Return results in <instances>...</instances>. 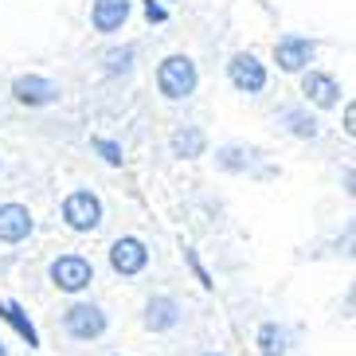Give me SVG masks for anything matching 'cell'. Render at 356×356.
Here are the masks:
<instances>
[{"instance_id": "obj_1", "label": "cell", "mask_w": 356, "mask_h": 356, "mask_svg": "<svg viewBox=\"0 0 356 356\" xmlns=\"http://www.w3.org/2000/svg\"><path fill=\"white\" fill-rule=\"evenodd\" d=\"M157 86L165 98H188L196 90V63H192L188 55H168L165 63L157 71Z\"/></svg>"}, {"instance_id": "obj_2", "label": "cell", "mask_w": 356, "mask_h": 356, "mask_svg": "<svg viewBox=\"0 0 356 356\" xmlns=\"http://www.w3.org/2000/svg\"><path fill=\"white\" fill-rule=\"evenodd\" d=\"M51 282L67 293H79L83 286L95 282V266H90L83 254H63V259L51 262Z\"/></svg>"}, {"instance_id": "obj_3", "label": "cell", "mask_w": 356, "mask_h": 356, "mask_svg": "<svg viewBox=\"0 0 356 356\" xmlns=\"http://www.w3.org/2000/svg\"><path fill=\"white\" fill-rule=\"evenodd\" d=\"M63 220L74 231H95L102 223V204H98L95 192H71L63 204Z\"/></svg>"}, {"instance_id": "obj_4", "label": "cell", "mask_w": 356, "mask_h": 356, "mask_svg": "<svg viewBox=\"0 0 356 356\" xmlns=\"http://www.w3.org/2000/svg\"><path fill=\"white\" fill-rule=\"evenodd\" d=\"M149 262V251L141 239H118L114 247H110V266H114L122 278H134V274L145 270Z\"/></svg>"}, {"instance_id": "obj_5", "label": "cell", "mask_w": 356, "mask_h": 356, "mask_svg": "<svg viewBox=\"0 0 356 356\" xmlns=\"http://www.w3.org/2000/svg\"><path fill=\"white\" fill-rule=\"evenodd\" d=\"M67 333L79 337V341H95L106 333V317L98 305H71L67 309Z\"/></svg>"}, {"instance_id": "obj_6", "label": "cell", "mask_w": 356, "mask_h": 356, "mask_svg": "<svg viewBox=\"0 0 356 356\" xmlns=\"http://www.w3.org/2000/svg\"><path fill=\"white\" fill-rule=\"evenodd\" d=\"M314 55H317V43L314 40H302V35H286V40L274 47V59H278L282 71H302Z\"/></svg>"}, {"instance_id": "obj_7", "label": "cell", "mask_w": 356, "mask_h": 356, "mask_svg": "<svg viewBox=\"0 0 356 356\" xmlns=\"http://www.w3.org/2000/svg\"><path fill=\"white\" fill-rule=\"evenodd\" d=\"M227 74H231V83L239 86V90H247V95H259L262 86H266V71H262V63L254 55H235Z\"/></svg>"}, {"instance_id": "obj_8", "label": "cell", "mask_w": 356, "mask_h": 356, "mask_svg": "<svg viewBox=\"0 0 356 356\" xmlns=\"http://www.w3.org/2000/svg\"><path fill=\"white\" fill-rule=\"evenodd\" d=\"M12 95L20 98L24 106H47V102L59 98V86H55L51 79H40V74H24V79L12 83Z\"/></svg>"}, {"instance_id": "obj_9", "label": "cell", "mask_w": 356, "mask_h": 356, "mask_svg": "<svg viewBox=\"0 0 356 356\" xmlns=\"http://www.w3.org/2000/svg\"><path fill=\"white\" fill-rule=\"evenodd\" d=\"M32 235V211L24 204H4L0 208V243H20Z\"/></svg>"}, {"instance_id": "obj_10", "label": "cell", "mask_w": 356, "mask_h": 356, "mask_svg": "<svg viewBox=\"0 0 356 356\" xmlns=\"http://www.w3.org/2000/svg\"><path fill=\"white\" fill-rule=\"evenodd\" d=\"M302 90L309 95V102L321 106V110H329V106H337V98H341V86H337L333 74H321V71H309L302 79Z\"/></svg>"}, {"instance_id": "obj_11", "label": "cell", "mask_w": 356, "mask_h": 356, "mask_svg": "<svg viewBox=\"0 0 356 356\" xmlns=\"http://www.w3.org/2000/svg\"><path fill=\"white\" fill-rule=\"evenodd\" d=\"M129 16V0H95V28L98 32H118Z\"/></svg>"}, {"instance_id": "obj_12", "label": "cell", "mask_w": 356, "mask_h": 356, "mask_svg": "<svg viewBox=\"0 0 356 356\" xmlns=\"http://www.w3.org/2000/svg\"><path fill=\"white\" fill-rule=\"evenodd\" d=\"M180 321V305L172 302V298H153L145 309V325L153 329V333H161V329H172V325Z\"/></svg>"}, {"instance_id": "obj_13", "label": "cell", "mask_w": 356, "mask_h": 356, "mask_svg": "<svg viewBox=\"0 0 356 356\" xmlns=\"http://www.w3.org/2000/svg\"><path fill=\"white\" fill-rule=\"evenodd\" d=\"M204 149H208V137H204V129L184 126V129H177V134H172V153H177V157L192 161V157H200Z\"/></svg>"}, {"instance_id": "obj_14", "label": "cell", "mask_w": 356, "mask_h": 356, "mask_svg": "<svg viewBox=\"0 0 356 356\" xmlns=\"http://www.w3.org/2000/svg\"><path fill=\"white\" fill-rule=\"evenodd\" d=\"M259 348L262 356H286L290 353V329H282V325H262L259 329Z\"/></svg>"}, {"instance_id": "obj_15", "label": "cell", "mask_w": 356, "mask_h": 356, "mask_svg": "<svg viewBox=\"0 0 356 356\" xmlns=\"http://www.w3.org/2000/svg\"><path fill=\"white\" fill-rule=\"evenodd\" d=\"M0 317H4V321H8L12 329L24 337V341H28V345H40V337H35V329H32V321H28V314H24L16 302H0Z\"/></svg>"}, {"instance_id": "obj_16", "label": "cell", "mask_w": 356, "mask_h": 356, "mask_svg": "<svg viewBox=\"0 0 356 356\" xmlns=\"http://www.w3.org/2000/svg\"><path fill=\"white\" fill-rule=\"evenodd\" d=\"M282 122L290 126V134H298V137H314L317 134V122H314V118H305L302 110H290Z\"/></svg>"}, {"instance_id": "obj_17", "label": "cell", "mask_w": 356, "mask_h": 356, "mask_svg": "<svg viewBox=\"0 0 356 356\" xmlns=\"http://www.w3.org/2000/svg\"><path fill=\"white\" fill-rule=\"evenodd\" d=\"M134 67V47H122V51H106V71L110 74H122Z\"/></svg>"}, {"instance_id": "obj_18", "label": "cell", "mask_w": 356, "mask_h": 356, "mask_svg": "<svg viewBox=\"0 0 356 356\" xmlns=\"http://www.w3.org/2000/svg\"><path fill=\"white\" fill-rule=\"evenodd\" d=\"M247 161H251V153H243V149H235V145L220 149V165L223 168H247Z\"/></svg>"}, {"instance_id": "obj_19", "label": "cell", "mask_w": 356, "mask_h": 356, "mask_svg": "<svg viewBox=\"0 0 356 356\" xmlns=\"http://www.w3.org/2000/svg\"><path fill=\"white\" fill-rule=\"evenodd\" d=\"M95 149L102 153L110 165H122V145H114V141H106V137H95Z\"/></svg>"}, {"instance_id": "obj_20", "label": "cell", "mask_w": 356, "mask_h": 356, "mask_svg": "<svg viewBox=\"0 0 356 356\" xmlns=\"http://www.w3.org/2000/svg\"><path fill=\"white\" fill-rule=\"evenodd\" d=\"M145 16H149V20H153V24H161V20H165V8H161V4H153V0H149V4H145Z\"/></svg>"}, {"instance_id": "obj_21", "label": "cell", "mask_w": 356, "mask_h": 356, "mask_svg": "<svg viewBox=\"0 0 356 356\" xmlns=\"http://www.w3.org/2000/svg\"><path fill=\"white\" fill-rule=\"evenodd\" d=\"M345 129H348V134L356 129V110H353V106H348V114H345Z\"/></svg>"}, {"instance_id": "obj_22", "label": "cell", "mask_w": 356, "mask_h": 356, "mask_svg": "<svg viewBox=\"0 0 356 356\" xmlns=\"http://www.w3.org/2000/svg\"><path fill=\"white\" fill-rule=\"evenodd\" d=\"M0 356H8V348H4V341H0Z\"/></svg>"}, {"instance_id": "obj_23", "label": "cell", "mask_w": 356, "mask_h": 356, "mask_svg": "<svg viewBox=\"0 0 356 356\" xmlns=\"http://www.w3.org/2000/svg\"><path fill=\"white\" fill-rule=\"evenodd\" d=\"M208 356H216V353H208Z\"/></svg>"}]
</instances>
